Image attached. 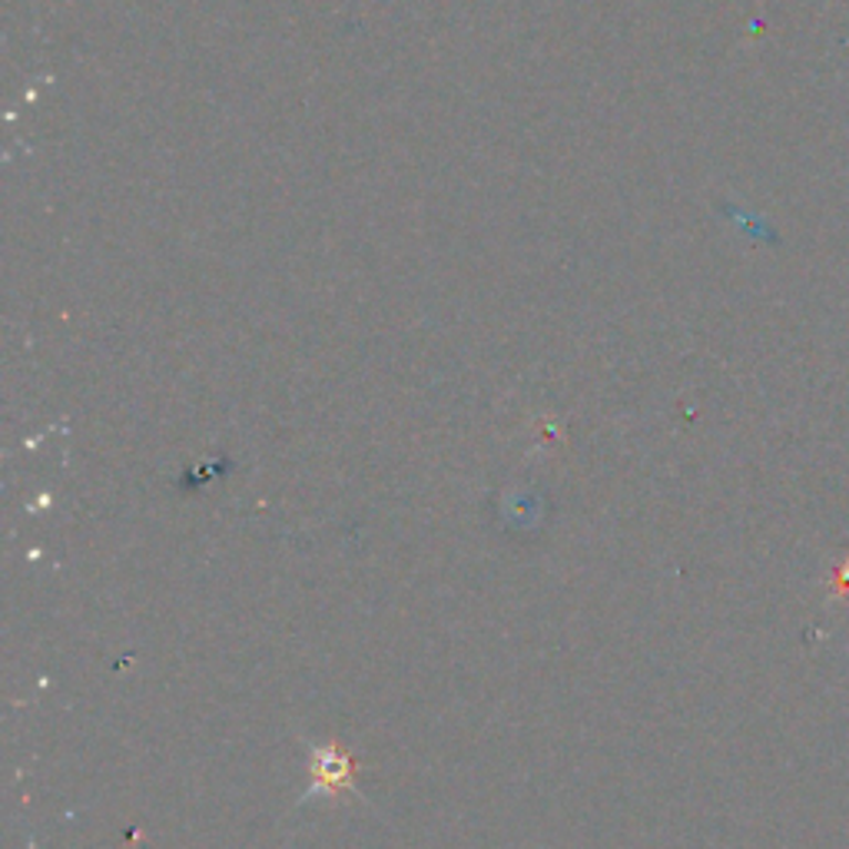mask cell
<instances>
[{"mask_svg": "<svg viewBox=\"0 0 849 849\" xmlns=\"http://www.w3.org/2000/svg\"><path fill=\"white\" fill-rule=\"evenodd\" d=\"M315 780L329 790H342L352 780V760L335 754V750H322L315 754Z\"/></svg>", "mask_w": 849, "mask_h": 849, "instance_id": "6da1fadb", "label": "cell"}]
</instances>
